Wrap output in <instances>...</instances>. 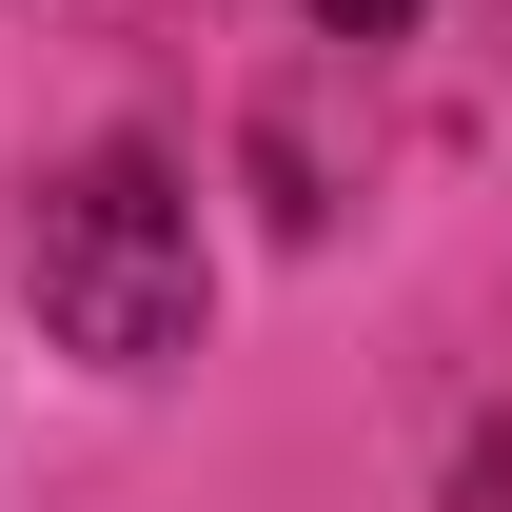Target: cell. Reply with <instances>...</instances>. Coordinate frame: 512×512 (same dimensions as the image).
Instances as JSON below:
<instances>
[{
    "label": "cell",
    "instance_id": "1",
    "mask_svg": "<svg viewBox=\"0 0 512 512\" xmlns=\"http://www.w3.org/2000/svg\"><path fill=\"white\" fill-rule=\"evenodd\" d=\"M20 296L79 375H178L217 316V256H197V178L158 138H79L60 178L20 197Z\"/></svg>",
    "mask_w": 512,
    "mask_h": 512
},
{
    "label": "cell",
    "instance_id": "2",
    "mask_svg": "<svg viewBox=\"0 0 512 512\" xmlns=\"http://www.w3.org/2000/svg\"><path fill=\"white\" fill-rule=\"evenodd\" d=\"M453 512H512V414H473V453H453Z\"/></svg>",
    "mask_w": 512,
    "mask_h": 512
},
{
    "label": "cell",
    "instance_id": "3",
    "mask_svg": "<svg viewBox=\"0 0 512 512\" xmlns=\"http://www.w3.org/2000/svg\"><path fill=\"white\" fill-rule=\"evenodd\" d=\"M316 20H335V40H414V0H316Z\"/></svg>",
    "mask_w": 512,
    "mask_h": 512
}]
</instances>
